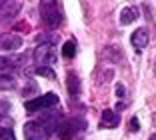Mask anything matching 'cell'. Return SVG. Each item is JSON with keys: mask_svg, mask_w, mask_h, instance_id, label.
Masks as SVG:
<instances>
[{"mask_svg": "<svg viewBox=\"0 0 156 140\" xmlns=\"http://www.w3.org/2000/svg\"><path fill=\"white\" fill-rule=\"evenodd\" d=\"M10 110V104L4 102V100H0V114H6Z\"/></svg>", "mask_w": 156, "mask_h": 140, "instance_id": "obj_19", "label": "cell"}, {"mask_svg": "<svg viewBox=\"0 0 156 140\" xmlns=\"http://www.w3.org/2000/svg\"><path fill=\"white\" fill-rule=\"evenodd\" d=\"M40 16L42 22L46 24L48 28H58L60 22H62V10H60L58 2H40Z\"/></svg>", "mask_w": 156, "mask_h": 140, "instance_id": "obj_1", "label": "cell"}, {"mask_svg": "<svg viewBox=\"0 0 156 140\" xmlns=\"http://www.w3.org/2000/svg\"><path fill=\"white\" fill-rule=\"evenodd\" d=\"M134 20H138V10L134 6L122 8V12H120V24H132Z\"/></svg>", "mask_w": 156, "mask_h": 140, "instance_id": "obj_11", "label": "cell"}, {"mask_svg": "<svg viewBox=\"0 0 156 140\" xmlns=\"http://www.w3.org/2000/svg\"><path fill=\"white\" fill-rule=\"evenodd\" d=\"M22 46V38L14 32H2L0 34V52H16Z\"/></svg>", "mask_w": 156, "mask_h": 140, "instance_id": "obj_6", "label": "cell"}, {"mask_svg": "<svg viewBox=\"0 0 156 140\" xmlns=\"http://www.w3.org/2000/svg\"><path fill=\"white\" fill-rule=\"evenodd\" d=\"M30 90H36V82H30V84H26V88H24V90H22V94L24 96H28V92H30Z\"/></svg>", "mask_w": 156, "mask_h": 140, "instance_id": "obj_18", "label": "cell"}, {"mask_svg": "<svg viewBox=\"0 0 156 140\" xmlns=\"http://www.w3.org/2000/svg\"><path fill=\"white\" fill-rule=\"evenodd\" d=\"M22 60V56H0V74L4 72V70H12L16 68Z\"/></svg>", "mask_w": 156, "mask_h": 140, "instance_id": "obj_10", "label": "cell"}, {"mask_svg": "<svg viewBox=\"0 0 156 140\" xmlns=\"http://www.w3.org/2000/svg\"><path fill=\"white\" fill-rule=\"evenodd\" d=\"M104 58H110V62H120L122 60V54H120L118 46H108L104 50Z\"/></svg>", "mask_w": 156, "mask_h": 140, "instance_id": "obj_14", "label": "cell"}, {"mask_svg": "<svg viewBox=\"0 0 156 140\" xmlns=\"http://www.w3.org/2000/svg\"><path fill=\"white\" fill-rule=\"evenodd\" d=\"M58 100L60 98L54 92H48V94H42V96H38V98L28 100V102L24 104V108H26V112H40V110H48V108H52V106H56Z\"/></svg>", "mask_w": 156, "mask_h": 140, "instance_id": "obj_2", "label": "cell"}, {"mask_svg": "<svg viewBox=\"0 0 156 140\" xmlns=\"http://www.w3.org/2000/svg\"><path fill=\"white\" fill-rule=\"evenodd\" d=\"M16 86V78L8 72H2L0 74V90H14Z\"/></svg>", "mask_w": 156, "mask_h": 140, "instance_id": "obj_13", "label": "cell"}, {"mask_svg": "<svg viewBox=\"0 0 156 140\" xmlns=\"http://www.w3.org/2000/svg\"><path fill=\"white\" fill-rule=\"evenodd\" d=\"M148 30H144V28H138V30L132 32V36H130V42H132V46L136 50H144L148 46Z\"/></svg>", "mask_w": 156, "mask_h": 140, "instance_id": "obj_8", "label": "cell"}, {"mask_svg": "<svg viewBox=\"0 0 156 140\" xmlns=\"http://www.w3.org/2000/svg\"><path fill=\"white\" fill-rule=\"evenodd\" d=\"M116 96H118V98H124V86L122 84H116Z\"/></svg>", "mask_w": 156, "mask_h": 140, "instance_id": "obj_20", "label": "cell"}, {"mask_svg": "<svg viewBox=\"0 0 156 140\" xmlns=\"http://www.w3.org/2000/svg\"><path fill=\"white\" fill-rule=\"evenodd\" d=\"M150 140H156V134H152V136H150Z\"/></svg>", "mask_w": 156, "mask_h": 140, "instance_id": "obj_22", "label": "cell"}, {"mask_svg": "<svg viewBox=\"0 0 156 140\" xmlns=\"http://www.w3.org/2000/svg\"><path fill=\"white\" fill-rule=\"evenodd\" d=\"M24 138L26 140H48L50 138V132L38 120H30L24 124Z\"/></svg>", "mask_w": 156, "mask_h": 140, "instance_id": "obj_5", "label": "cell"}, {"mask_svg": "<svg viewBox=\"0 0 156 140\" xmlns=\"http://www.w3.org/2000/svg\"><path fill=\"white\" fill-rule=\"evenodd\" d=\"M154 72H156V66H154Z\"/></svg>", "mask_w": 156, "mask_h": 140, "instance_id": "obj_24", "label": "cell"}, {"mask_svg": "<svg viewBox=\"0 0 156 140\" xmlns=\"http://www.w3.org/2000/svg\"><path fill=\"white\" fill-rule=\"evenodd\" d=\"M34 72L38 74V76H44V78H50V80H54L56 78V74H54V70H52L50 66H36L34 68Z\"/></svg>", "mask_w": 156, "mask_h": 140, "instance_id": "obj_15", "label": "cell"}, {"mask_svg": "<svg viewBox=\"0 0 156 140\" xmlns=\"http://www.w3.org/2000/svg\"><path fill=\"white\" fill-rule=\"evenodd\" d=\"M138 128H140V126H138V118H132V120H130V130L138 132Z\"/></svg>", "mask_w": 156, "mask_h": 140, "instance_id": "obj_21", "label": "cell"}, {"mask_svg": "<svg viewBox=\"0 0 156 140\" xmlns=\"http://www.w3.org/2000/svg\"><path fill=\"white\" fill-rule=\"evenodd\" d=\"M66 84H68V92L72 98H76L78 94H80V80H78V76L74 72L68 74V78H66Z\"/></svg>", "mask_w": 156, "mask_h": 140, "instance_id": "obj_12", "label": "cell"}, {"mask_svg": "<svg viewBox=\"0 0 156 140\" xmlns=\"http://www.w3.org/2000/svg\"><path fill=\"white\" fill-rule=\"evenodd\" d=\"M34 60L40 62V66H48V64L56 62V50H54V40L42 42L34 50Z\"/></svg>", "mask_w": 156, "mask_h": 140, "instance_id": "obj_3", "label": "cell"}, {"mask_svg": "<svg viewBox=\"0 0 156 140\" xmlns=\"http://www.w3.org/2000/svg\"><path fill=\"white\" fill-rule=\"evenodd\" d=\"M154 124H156V114H154Z\"/></svg>", "mask_w": 156, "mask_h": 140, "instance_id": "obj_23", "label": "cell"}, {"mask_svg": "<svg viewBox=\"0 0 156 140\" xmlns=\"http://www.w3.org/2000/svg\"><path fill=\"white\" fill-rule=\"evenodd\" d=\"M74 54H76V46H74V42H66V44H62V56H66V58H74Z\"/></svg>", "mask_w": 156, "mask_h": 140, "instance_id": "obj_16", "label": "cell"}, {"mask_svg": "<svg viewBox=\"0 0 156 140\" xmlns=\"http://www.w3.org/2000/svg\"><path fill=\"white\" fill-rule=\"evenodd\" d=\"M0 140H16L14 130L10 126H0Z\"/></svg>", "mask_w": 156, "mask_h": 140, "instance_id": "obj_17", "label": "cell"}, {"mask_svg": "<svg viewBox=\"0 0 156 140\" xmlns=\"http://www.w3.org/2000/svg\"><path fill=\"white\" fill-rule=\"evenodd\" d=\"M120 122V116L114 110H102V126L104 128H116Z\"/></svg>", "mask_w": 156, "mask_h": 140, "instance_id": "obj_9", "label": "cell"}, {"mask_svg": "<svg viewBox=\"0 0 156 140\" xmlns=\"http://www.w3.org/2000/svg\"><path fill=\"white\" fill-rule=\"evenodd\" d=\"M20 8H22V2H0V22L14 18Z\"/></svg>", "mask_w": 156, "mask_h": 140, "instance_id": "obj_7", "label": "cell"}, {"mask_svg": "<svg viewBox=\"0 0 156 140\" xmlns=\"http://www.w3.org/2000/svg\"><path fill=\"white\" fill-rule=\"evenodd\" d=\"M80 130H84V120L82 118H68V120L60 122L58 136H60V140H72L74 134H78Z\"/></svg>", "mask_w": 156, "mask_h": 140, "instance_id": "obj_4", "label": "cell"}]
</instances>
